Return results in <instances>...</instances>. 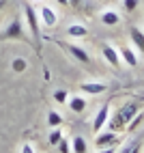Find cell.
Returning a JSON list of instances; mask_svg holds the SVG:
<instances>
[{"instance_id":"obj_27","label":"cell","mask_w":144,"mask_h":153,"mask_svg":"<svg viewBox=\"0 0 144 153\" xmlns=\"http://www.w3.org/2000/svg\"><path fill=\"white\" fill-rule=\"evenodd\" d=\"M4 2H7V0H0V9H2V7H4Z\"/></svg>"},{"instance_id":"obj_25","label":"cell","mask_w":144,"mask_h":153,"mask_svg":"<svg viewBox=\"0 0 144 153\" xmlns=\"http://www.w3.org/2000/svg\"><path fill=\"white\" fill-rule=\"evenodd\" d=\"M80 2H82V0H69V4H73V7H78Z\"/></svg>"},{"instance_id":"obj_23","label":"cell","mask_w":144,"mask_h":153,"mask_svg":"<svg viewBox=\"0 0 144 153\" xmlns=\"http://www.w3.org/2000/svg\"><path fill=\"white\" fill-rule=\"evenodd\" d=\"M22 153H35V149H32V145H30V142H26V145L22 147Z\"/></svg>"},{"instance_id":"obj_15","label":"cell","mask_w":144,"mask_h":153,"mask_svg":"<svg viewBox=\"0 0 144 153\" xmlns=\"http://www.w3.org/2000/svg\"><path fill=\"white\" fill-rule=\"evenodd\" d=\"M67 35H69V37H86L88 30H86L84 26H80V24H73V26L67 28Z\"/></svg>"},{"instance_id":"obj_2","label":"cell","mask_w":144,"mask_h":153,"mask_svg":"<svg viewBox=\"0 0 144 153\" xmlns=\"http://www.w3.org/2000/svg\"><path fill=\"white\" fill-rule=\"evenodd\" d=\"M0 39H19V41H28L26 30H24V24H22V17L15 15V17L11 19V24L7 26V30L0 35Z\"/></svg>"},{"instance_id":"obj_12","label":"cell","mask_w":144,"mask_h":153,"mask_svg":"<svg viewBox=\"0 0 144 153\" xmlns=\"http://www.w3.org/2000/svg\"><path fill=\"white\" fill-rule=\"evenodd\" d=\"M69 108L73 110V112H84L86 110V101H84V97H71L69 99Z\"/></svg>"},{"instance_id":"obj_24","label":"cell","mask_w":144,"mask_h":153,"mask_svg":"<svg viewBox=\"0 0 144 153\" xmlns=\"http://www.w3.org/2000/svg\"><path fill=\"white\" fill-rule=\"evenodd\" d=\"M99 153H114V147H106V149H101Z\"/></svg>"},{"instance_id":"obj_21","label":"cell","mask_w":144,"mask_h":153,"mask_svg":"<svg viewBox=\"0 0 144 153\" xmlns=\"http://www.w3.org/2000/svg\"><path fill=\"white\" fill-rule=\"evenodd\" d=\"M123 7H125V11H136L138 9V0H123Z\"/></svg>"},{"instance_id":"obj_6","label":"cell","mask_w":144,"mask_h":153,"mask_svg":"<svg viewBox=\"0 0 144 153\" xmlns=\"http://www.w3.org/2000/svg\"><path fill=\"white\" fill-rule=\"evenodd\" d=\"M116 142V131H106V134H99L97 140H95V147L97 149H106V147H114Z\"/></svg>"},{"instance_id":"obj_22","label":"cell","mask_w":144,"mask_h":153,"mask_svg":"<svg viewBox=\"0 0 144 153\" xmlns=\"http://www.w3.org/2000/svg\"><path fill=\"white\" fill-rule=\"evenodd\" d=\"M56 147H60V153H71V147H69V140H65V138H60V142Z\"/></svg>"},{"instance_id":"obj_1","label":"cell","mask_w":144,"mask_h":153,"mask_svg":"<svg viewBox=\"0 0 144 153\" xmlns=\"http://www.w3.org/2000/svg\"><path fill=\"white\" fill-rule=\"evenodd\" d=\"M138 112H140V106L138 104H125V106H120L118 112H114V117H112L106 125H108L110 131H118L123 127H127L131 123V119L136 117Z\"/></svg>"},{"instance_id":"obj_5","label":"cell","mask_w":144,"mask_h":153,"mask_svg":"<svg viewBox=\"0 0 144 153\" xmlns=\"http://www.w3.org/2000/svg\"><path fill=\"white\" fill-rule=\"evenodd\" d=\"M39 17L43 19V24H45V26H49V28H52V26H56V19H58L56 11H54L52 7H47V4H43V7H41Z\"/></svg>"},{"instance_id":"obj_28","label":"cell","mask_w":144,"mask_h":153,"mask_svg":"<svg viewBox=\"0 0 144 153\" xmlns=\"http://www.w3.org/2000/svg\"><path fill=\"white\" fill-rule=\"evenodd\" d=\"M30 2H41V0H30Z\"/></svg>"},{"instance_id":"obj_26","label":"cell","mask_w":144,"mask_h":153,"mask_svg":"<svg viewBox=\"0 0 144 153\" xmlns=\"http://www.w3.org/2000/svg\"><path fill=\"white\" fill-rule=\"evenodd\" d=\"M56 2H60L63 7H67V4H69V0H56Z\"/></svg>"},{"instance_id":"obj_7","label":"cell","mask_w":144,"mask_h":153,"mask_svg":"<svg viewBox=\"0 0 144 153\" xmlns=\"http://www.w3.org/2000/svg\"><path fill=\"white\" fill-rule=\"evenodd\" d=\"M65 48L71 52V56L73 58H78L80 63H90V56H88V52L84 48H78V45H73V43H65Z\"/></svg>"},{"instance_id":"obj_11","label":"cell","mask_w":144,"mask_h":153,"mask_svg":"<svg viewBox=\"0 0 144 153\" xmlns=\"http://www.w3.org/2000/svg\"><path fill=\"white\" fill-rule=\"evenodd\" d=\"M118 54H120V58L125 60L129 67H138V56H136V52H133L131 48H123Z\"/></svg>"},{"instance_id":"obj_3","label":"cell","mask_w":144,"mask_h":153,"mask_svg":"<svg viewBox=\"0 0 144 153\" xmlns=\"http://www.w3.org/2000/svg\"><path fill=\"white\" fill-rule=\"evenodd\" d=\"M24 13H26V22H28V26H30V33H32L35 41H37V50H39V48H41V37H39V15H37V11H35L32 2H28V4L24 7Z\"/></svg>"},{"instance_id":"obj_4","label":"cell","mask_w":144,"mask_h":153,"mask_svg":"<svg viewBox=\"0 0 144 153\" xmlns=\"http://www.w3.org/2000/svg\"><path fill=\"white\" fill-rule=\"evenodd\" d=\"M108 119H110V104H103V106L99 108V112L95 114V119H92V131L99 134L101 127L108 123Z\"/></svg>"},{"instance_id":"obj_19","label":"cell","mask_w":144,"mask_h":153,"mask_svg":"<svg viewBox=\"0 0 144 153\" xmlns=\"http://www.w3.org/2000/svg\"><path fill=\"white\" fill-rule=\"evenodd\" d=\"M60 138H63V131H60L58 127H54V131H52V134H49V145H58V142H60Z\"/></svg>"},{"instance_id":"obj_20","label":"cell","mask_w":144,"mask_h":153,"mask_svg":"<svg viewBox=\"0 0 144 153\" xmlns=\"http://www.w3.org/2000/svg\"><path fill=\"white\" fill-rule=\"evenodd\" d=\"M54 99L58 101V104H65V101L69 99V95H67V91L60 88V91H56V93H54Z\"/></svg>"},{"instance_id":"obj_17","label":"cell","mask_w":144,"mask_h":153,"mask_svg":"<svg viewBox=\"0 0 144 153\" xmlns=\"http://www.w3.org/2000/svg\"><path fill=\"white\" fill-rule=\"evenodd\" d=\"M120 153H140V142L138 140H129L125 147H123Z\"/></svg>"},{"instance_id":"obj_9","label":"cell","mask_w":144,"mask_h":153,"mask_svg":"<svg viewBox=\"0 0 144 153\" xmlns=\"http://www.w3.org/2000/svg\"><path fill=\"white\" fill-rule=\"evenodd\" d=\"M101 52H103V58L108 60V63L110 65H114V67H118V63H120V54L116 52V50L114 48H112V45H103V50H101Z\"/></svg>"},{"instance_id":"obj_8","label":"cell","mask_w":144,"mask_h":153,"mask_svg":"<svg viewBox=\"0 0 144 153\" xmlns=\"http://www.w3.org/2000/svg\"><path fill=\"white\" fill-rule=\"evenodd\" d=\"M84 93H90V95H101V93H106L108 86L106 84H101V82H84L80 86Z\"/></svg>"},{"instance_id":"obj_14","label":"cell","mask_w":144,"mask_h":153,"mask_svg":"<svg viewBox=\"0 0 144 153\" xmlns=\"http://www.w3.org/2000/svg\"><path fill=\"white\" fill-rule=\"evenodd\" d=\"M71 149H73V153H86V140L82 136H75L71 140Z\"/></svg>"},{"instance_id":"obj_10","label":"cell","mask_w":144,"mask_h":153,"mask_svg":"<svg viewBox=\"0 0 144 153\" xmlns=\"http://www.w3.org/2000/svg\"><path fill=\"white\" fill-rule=\"evenodd\" d=\"M129 37H131V41L136 43V48L140 50V52L144 54V33L140 28H136V26H131L129 28Z\"/></svg>"},{"instance_id":"obj_16","label":"cell","mask_w":144,"mask_h":153,"mask_svg":"<svg viewBox=\"0 0 144 153\" xmlns=\"http://www.w3.org/2000/svg\"><path fill=\"white\" fill-rule=\"evenodd\" d=\"M60 123H63V117H60L58 114V112H49V114H47V125L49 127H60Z\"/></svg>"},{"instance_id":"obj_13","label":"cell","mask_w":144,"mask_h":153,"mask_svg":"<svg viewBox=\"0 0 144 153\" xmlns=\"http://www.w3.org/2000/svg\"><path fill=\"white\" fill-rule=\"evenodd\" d=\"M101 22H103L106 26H116L120 22V17H118L116 11H106L103 15H101Z\"/></svg>"},{"instance_id":"obj_18","label":"cell","mask_w":144,"mask_h":153,"mask_svg":"<svg viewBox=\"0 0 144 153\" xmlns=\"http://www.w3.org/2000/svg\"><path fill=\"white\" fill-rule=\"evenodd\" d=\"M26 67H28V63H26L24 58H15V60H13V71H17V74L26 71Z\"/></svg>"}]
</instances>
